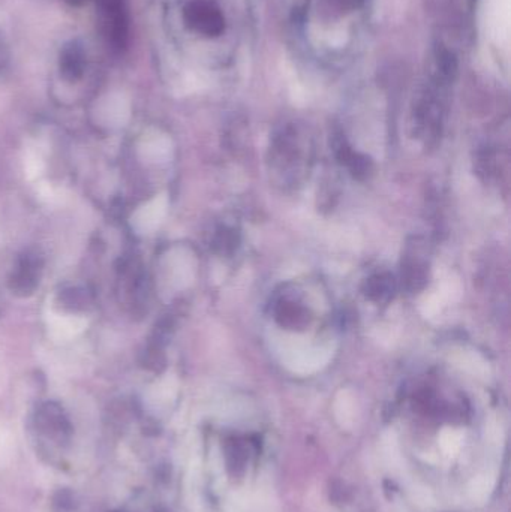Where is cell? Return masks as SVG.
<instances>
[{"label": "cell", "instance_id": "obj_1", "mask_svg": "<svg viewBox=\"0 0 511 512\" xmlns=\"http://www.w3.org/2000/svg\"><path fill=\"white\" fill-rule=\"evenodd\" d=\"M375 5L377 0H284L291 47L321 71L350 68L368 45Z\"/></svg>", "mask_w": 511, "mask_h": 512}, {"label": "cell", "instance_id": "obj_2", "mask_svg": "<svg viewBox=\"0 0 511 512\" xmlns=\"http://www.w3.org/2000/svg\"><path fill=\"white\" fill-rule=\"evenodd\" d=\"M177 21L204 71L231 77L252 59L258 0H177Z\"/></svg>", "mask_w": 511, "mask_h": 512}, {"label": "cell", "instance_id": "obj_3", "mask_svg": "<svg viewBox=\"0 0 511 512\" xmlns=\"http://www.w3.org/2000/svg\"><path fill=\"white\" fill-rule=\"evenodd\" d=\"M99 29L114 53H123L129 42V17L125 0H98Z\"/></svg>", "mask_w": 511, "mask_h": 512}, {"label": "cell", "instance_id": "obj_4", "mask_svg": "<svg viewBox=\"0 0 511 512\" xmlns=\"http://www.w3.org/2000/svg\"><path fill=\"white\" fill-rule=\"evenodd\" d=\"M60 72L68 80H77L83 75L86 66V51L83 44L78 41H71L60 51Z\"/></svg>", "mask_w": 511, "mask_h": 512}, {"label": "cell", "instance_id": "obj_5", "mask_svg": "<svg viewBox=\"0 0 511 512\" xmlns=\"http://www.w3.org/2000/svg\"><path fill=\"white\" fill-rule=\"evenodd\" d=\"M87 321L80 316L54 315L48 318V330L56 340H69L86 328Z\"/></svg>", "mask_w": 511, "mask_h": 512}, {"label": "cell", "instance_id": "obj_6", "mask_svg": "<svg viewBox=\"0 0 511 512\" xmlns=\"http://www.w3.org/2000/svg\"><path fill=\"white\" fill-rule=\"evenodd\" d=\"M164 213L165 198H156L155 201L138 210L134 218V225L138 231L147 233V231L153 230V228H156V225H159Z\"/></svg>", "mask_w": 511, "mask_h": 512}, {"label": "cell", "instance_id": "obj_7", "mask_svg": "<svg viewBox=\"0 0 511 512\" xmlns=\"http://www.w3.org/2000/svg\"><path fill=\"white\" fill-rule=\"evenodd\" d=\"M276 315H278V321L288 328H299L306 324L305 309L297 306L296 303H291V301H284L279 306Z\"/></svg>", "mask_w": 511, "mask_h": 512}, {"label": "cell", "instance_id": "obj_8", "mask_svg": "<svg viewBox=\"0 0 511 512\" xmlns=\"http://www.w3.org/2000/svg\"><path fill=\"white\" fill-rule=\"evenodd\" d=\"M393 292V279L389 276H375L366 283V295L374 300H384Z\"/></svg>", "mask_w": 511, "mask_h": 512}, {"label": "cell", "instance_id": "obj_9", "mask_svg": "<svg viewBox=\"0 0 511 512\" xmlns=\"http://www.w3.org/2000/svg\"><path fill=\"white\" fill-rule=\"evenodd\" d=\"M26 170L30 177L38 176L42 170V162L38 155H29L26 161Z\"/></svg>", "mask_w": 511, "mask_h": 512}, {"label": "cell", "instance_id": "obj_10", "mask_svg": "<svg viewBox=\"0 0 511 512\" xmlns=\"http://www.w3.org/2000/svg\"><path fill=\"white\" fill-rule=\"evenodd\" d=\"M65 2L71 6H80L83 5V3H86L87 0H65Z\"/></svg>", "mask_w": 511, "mask_h": 512}, {"label": "cell", "instance_id": "obj_11", "mask_svg": "<svg viewBox=\"0 0 511 512\" xmlns=\"http://www.w3.org/2000/svg\"><path fill=\"white\" fill-rule=\"evenodd\" d=\"M3 60H5V59H3V56H2V48H0V65H2Z\"/></svg>", "mask_w": 511, "mask_h": 512}]
</instances>
